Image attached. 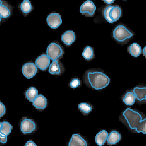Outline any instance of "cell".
<instances>
[{
    "instance_id": "5b68a950",
    "label": "cell",
    "mask_w": 146,
    "mask_h": 146,
    "mask_svg": "<svg viewBox=\"0 0 146 146\" xmlns=\"http://www.w3.org/2000/svg\"><path fill=\"white\" fill-rule=\"evenodd\" d=\"M47 54L49 58L52 60H58L63 56L64 51L60 45L56 43L53 42L48 46Z\"/></svg>"
},
{
    "instance_id": "8fae6325",
    "label": "cell",
    "mask_w": 146,
    "mask_h": 146,
    "mask_svg": "<svg viewBox=\"0 0 146 146\" xmlns=\"http://www.w3.org/2000/svg\"><path fill=\"white\" fill-rule=\"evenodd\" d=\"M63 65L58 60L53 61L49 67V72L51 74H61L64 72Z\"/></svg>"
},
{
    "instance_id": "4316f807",
    "label": "cell",
    "mask_w": 146,
    "mask_h": 146,
    "mask_svg": "<svg viewBox=\"0 0 146 146\" xmlns=\"http://www.w3.org/2000/svg\"><path fill=\"white\" fill-rule=\"evenodd\" d=\"M6 112V107L0 101V118L2 117Z\"/></svg>"
},
{
    "instance_id": "2e32d148",
    "label": "cell",
    "mask_w": 146,
    "mask_h": 146,
    "mask_svg": "<svg viewBox=\"0 0 146 146\" xmlns=\"http://www.w3.org/2000/svg\"><path fill=\"white\" fill-rule=\"evenodd\" d=\"M121 139V134L118 132L112 131L108 135L107 139V143L110 145H115L120 141Z\"/></svg>"
},
{
    "instance_id": "9c48e42d",
    "label": "cell",
    "mask_w": 146,
    "mask_h": 146,
    "mask_svg": "<svg viewBox=\"0 0 146 146\" xmlns=\"http://www.w3.org/2000/svg\"><path fill=\"white\" fill-rule=\"evenodd\" d=\"M48 25L52 29L58 28L62 23L61 16L57 13H52L48 15L47 18Z\"/></svg>"
},
{
    "instance_id": "3957f363",
    "label": "cell",
    "mask_w": 146,
    "mask_h": 146,
    "mask_svg": "<svg viewBox=\"0 0 146 146\" xmlns=\"http://www.w3.org/2000/svg\"><path fill=\"white\" fill-rule=\"evenodd\" d=\"M105 19L110 23L117 21L121 15V10L118 6L110 5L105 8L104 10Z\"/></svg>"
},
{
    "instance_id": "8992f818",
    "label": "cell",
    "mask_w": 146,
    "mask_h": 146,
    "mask_svg": "<svg viewBox=\"0 0 146 146\" xmlns=\"http://www.w3.org/2000/svg\"><path fill=\"white\" fill-rule=\"evenodd\" d=\"M96 9L94 3L90 0H87L82 4L80 11L82 15L87 16H92L95 13Z\"/></svg>"
},
{
    "instance_id": "7402d4cb",
    "label": "cell",
    "mask_w": 146,
    "mask_h": 146,
    "mask_svg": "<svg viewBox=\"0 0 146 146\" xmlns=\"http://www.w3.org/2000/svg\"><path fill=\"white\" fill-rule=\"evenodd\" d=\"M13 127L12 125L7 121L1 122V127L0 129V132L2 134L7 136L11 133Z\"/></svg>"
},
{
    "instance_id": "d6a6232c",
    "label": "cell",
    "mask_w": 146,
    "mask_h": 146,
    "mask_svg": "<svg viewBox=\"0 0 146 146\" xmlns=\"http://www.w3.org/2000/svg\"><path fill=\"white\" fill-rule=\"evenodd\" d=\"M125 1H126V0H125Z\"/></svg>"
},
{
    "instance_id": "cb8c5ba5",
    "label": "cell",
    "mask_w": 146,
    "mask_h": 146,
    "mask_svg": "<svg viewBox=\"0 0 146 146\" xmlns=\"http://www.w3.org/2000/svg\"><path fill=\"white\" fill-rule=\"evenodd\" d=\"M82 56L85 58V60H92L94 56L92 48L90 46H87L86 47L82 52Z\"/></svg>"
},
{
    "instance_id": "4fadbf2b",
    "label": "cell",
    "mask_w": 146,
    "mask_h": 146,
    "mask_svg": "<svg viewBox=\"0 0 146 146\" xmlns=\"http://www.w3.org/2000/svg\"><path fill=\"white\" fill-rule=\"evenodd\" d=\"M33 105L36 109L41 110H44L47 106V99L42 94H39L33 100Z\"/></svg>"
},
{
    "instance_id": "52a82bcc",
    "label": "cell",
    "mask_w": 146,
    "mask_h": 146,
    "mask_svg": "<svg viewBox=\"0 0 146 146\" xmlns=\"http://www.w3.org/2000/svg\"><path fill=\"white\" fill-rule=\"evenodd\" d=\"M37 71L36 66L32 62L26 63L22 67V74L28 79H31L35 76Z\"/></svg>"
},
{
    "instance_id": "1f68e13d",
    "label": "cell",
    "mask_w": 146,
    "mask_h": 146,
    "mask_svg": "<svg viewBox=\"0 0 146 146\" xmlns=\"http://www.w3.org/2000/svg\"><path fill=\"white\" fill-rule=\"evenodd\" d=\"M3 1H2V0H0V5H1V4H2V3ZM2 20V18L0 16V23H1V21Z\"/></svg>"
},
{
    "instance_id": "44dd1931",
    "label": "cell",
    "mask_w": 146,
    "mask_h": 146,
    "mask_svg": "<svg viewBox=\"0 0 146 146\" xmlns=\"http://www.w3.org/2000/svg\"><path fill=\"white\" fill-rule=\"evenodd\" d=\"M38 91L34 87H31L26 92L25 96L26 98L30 102H33V100L38 96Z\"/></svg>"
},
{
    "instance_id": "30bf717a",
    "label": "cell",
    "mask_w": 146,
    "mask_h": 146,
    "mask_svg": "<svg viewBox=\"0 0 146 146\" xmlns=\"http://www.w3.org/2000/svg\"><path fill=\"white\" fill-rule=\"evenodd\" d=\"M50 64V59L47 55H42L36 60V66L42 71L46 70L49 66Z\"/></svg>"
},
{
    "instance_id": "4dcf8cb0",
    "label": "cell",
    "mask_w": 146,
    "mask_h": 146,
    "mask_svg": "<svg viewBox=\"0 0 146 146\" xmlns=\"http://www.w3.org/2000/svg\"><path fill=\"white\" fill-rule=\"evenodd\" d=\"M143 54L146 58V46L144 48L143 50Z\"/></svg>"
},
{
    "instance_id": "7c38bea8",
    "label": "cell",
    "mask_w": 146,
    "mask_h": 146,
    "mask_svg": "<svg viewBox=\"0 0 146 146\" xmlns=\"http://www.w3.org/2000/svg\"><path fill=\"white\" fill-rule=\"evenodd\" d=\"M68 146H88L87 141L78 134L72 135Z\"/></svg>"
},
{
    "instance_id": "603a6c76",
    "label": "cell",
    "mask_w": 146,
    "mask_h": 146,
    "mask_svg": "<svg viewBox=\"0 0 146 146\" xmlns=\"http://www.w3.org/2000/svg\"><path fill=\"white\" fill-rule=\"evenodd\" d=\"M20 9L24 13L27 14L32 9V6L29 0H24L20 5Z\"/></svg>"
},
{
    "instance_id": "ac0fdd59",
    "label": "cell",
    "mask_w": 146,
    "mask_h": 146,
    "mask_svg": "<svg viewBox=\"0 0 146 146\" xmlns=\"http://www.w3.org/2000/svg\"><path fill=\"white\" fill-rule=\"evenodd\" d=\"M133 92L137 100L142 101L145 99L146 101V87H135L133 89Z\"/></svg>"
},
{
    "instance_id": "ba28073f",
    "label": "cell",
    "mask_w": 146,
    "mask_h": 146,
    "mask_svg": "<svg viewBox=\"0 0 146 146\" xmlns=\"http://www.w3.org/2000/svg\"><path fill=\"white\" fill-rule=\"evenodd\" d=\"M21 130L23 133L30 134L34 132L36 129V125L33 120L24 118L21 123Z\"/></svg>"
},
{
    "instance_id": "e0dca14e",
    "label": "cell",
    "mask_w": 146,
    "mask_h": 146,
    "mask_svg": "<svg viewBox=\"0 0 146 146\" xmlns=\"http://www.w3.org/2000/svg\"><path fill=\"white\" fill-rule=\"evenodd\" d=\"M130 54L134 57H138L141 54L142 49L141 47L136 43L132 44L129 48Z\"/></svg>"
},
{
    "instance_id": "d6986e66",
    "label": "cell",
    "mask_w": 146,
    "mask_h": 146,
    "mask_svg": "<svg viewBox=\"0 0 146 146\" xmlns=\"http://www.w3.org/2000/svg\"><path fill=\"white\" fill-rule=\"evenodd\" d=\"M11 13V8L7 3H2L0 5V16L2 18H7L10 16Z\"/></svg>"
},
{
    "instance_id": "277c9868",
    "label": "cell",
    "mask_w": 146,
    "mask_h": 146,
    "mask_svg": "<svg viewBox=\"0 0 146 146\" xmlns=\"http://www.w3.org/2000/svg\"><path fill=\"white\" fill-rule=\"evenodd\" d=\"M133 34L123 25L117 26L113 31V37L118 42H122L127 39L131 38Z\"/></svg>"
},
{
    "instance_id": "f546056e",
    "label": "cell",
    "mask_w": 146,
    "mask_h": 146,
    "mask_svg": "<svg viewBox=\"0 0 146 146\" xmlns=\"http://www.w3.org/2000/svg\"><path fill=\"white\" fill-rule=\"evenodd\" d=\"M102 1L107 4H111V3H113L115 1V0H102Z\"/></svg>"
},
{
    "instance_id": "9a60e30c",
    "label": "cell",
    "mask_w": 146,
    "mask_h": 146,
    "mask_svg": "<svg viewBox=\"0 0 146 146\" xmlns=\"http://www.w3.org/2000/svg\"><path fill=\"white\" fill-rule=\"evenodd\" d=\"M108 132L103 130L99 132L96 135L95 138V142L99 146H102L105 143L108 138Z\"/></svg>"
},
{
    "instance_id": "f1b7e54d",
    "label": "cell",
    "mask_w": 146,
    "mask_h": 146,
    "mask_svg": "<svg viewBox=\"0 0 146 146\" xmlns=\"http://www.w3.org/2000/svg\"><path fill=\"white\" fill-rule=\"evenodd\" d=\"M25 146H37L33 141H28L26 143Z\"/></svg>"
},
{
    "instance_id": "7a4b0ae2",
    "label": "cell",
    "mask_w": 146,
    "mask_h": 146,
    "mask_svg": "<svg viewBox=\"0 0 146 146\" xmlns=\"http://www.w3.org/2000/svg\"><path fill=\"white\" fill-rule=\"evenodd\" d=\"M123 116L131 129H135L138 133L146 134V118L142 120L139 112L128 108L123 113Z\"/></svg>"
},
{
    "instance_id": "484cf974",
    "label": "cell",
    "mask_w": 146,
    "mask_h": 146,
    "mask_svg": "<svg viewBox=\"0 0 146 146\" xmlns=\"http://www.w3.org/2000/svg\"><path fill=\"white\" fill-rule=\"evenodd\" d=\"M80 85V81L79 79L75 78L71 81L70 83V87L72 88H76Z\"/></svg>"
},
{
    "instance_id": "d4e9b609",
    "label": "cell",
    "mask_w": 146,
    "mask_h": 146,
    "mask_svg": "<svg viewBox=\"0 0 146 146\" xmlns=\"http://www.w3.org/2000/svg\"><path fill=\"white\" fill-rule=\"evenodd\" d=\"M79 110L84 115H88L92 110V107L90 105L86 103H82L78 105Z\"/></svg>"
},
{
    "instance_id": "ffe728a7",
    "label": "cell",
    "mask_w": 146,
    "mask_h": 146,
    "mask_svg": "<svg viewBox=\"0 0 146 146\" xmlns=\"http://www.w3.org/2000/svg\"><path fill=\"white\" fill-rule=\"evenodd\" d=\"M136 96L133 92H128L126 94L123 101L127 105H133L136 100Z\"/></svg>"
},
{
    "instance_id": "5bb4252c",
    "label": "cell",
    "mask_w": 146,
    "mask_h": 146,
    "mask_svg": "<svg viewBox=\"0 0 146 146\" xmlns=\"http://www.w3.org/2000/svg\"><path fill=\"white\" fill-rule=\"evenodd\" d=\"M76 36L72 31H68L62 36V41L68 46H70L74 42Z\"/></svg>"
},
{
    "instance_id": "83f0119b",
    "label": "cell",
    "mask_w": 146,
    "mask_h": 146,
    "mask_svg": "<svg viewBox=\"0 0 146 146\" xmlns=\"http://www.w3.org/2000/svg\"><path fill=\"white\" fill-rule=\"evenodd\" d=\"M1 127V123L0 122V129ZM7 141V137L3 135L0 132V142L2 144H5Z\"/></svg>"
},
{
    "instance_id": "6da1fadb",
    "label": "cell",
    "mask_w": 146,
    "mask_h": 146,
    "mask_svg": "<svg viewBox=\"0 0 146 146\" xmlns=\"http://www.w3.org/2000/svg\"><path fill=\"white\" fill-rule=\"evenodd\" d=\"M85 81L88 86L95 90H101L107 87L110 79L105 74L98 70H88L85 74Z\"/></svg>"
}]
</instances>
